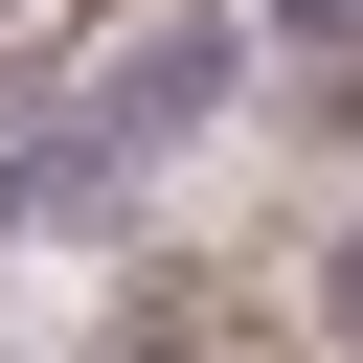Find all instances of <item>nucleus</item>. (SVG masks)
<instances>
[{
	"instance_id": "3",
	"label": "nucleus",
	"mask_w": 363,
	"mask_h": 363,
	"mask_svg": "<svg viewBox=\"0 0 363 363\" xmlns=\"http://www.w3.org/2000/svg\"><path fill=\"white\" fill-rule=\"evenodd\" d=\"M91 363H204V272H136V295L91 318Z\"/></svg>"
},
{
	"instance_id": "1",
	"label": "nucleus",
	"mask_w": 363,
	"mask_h": 363,
	"mask_svg": "<svg viewBox=\"0 0 363 363\" xmlns=\"http://www.w3.org/2000/svg\"><path fill=\"white\" fill-rule=\"evenodd\" d=\"M227 91H250V23H227V0H182V23H136V45L91 68V136H113V159H182Z\"/></svg>"
},
{
	"instance_id": "5",
	"label": "nucleus",
	"mask_w": 363,
	"mask_h": 363,
	"mask_svg": "<svg viewBox=\"0 0 363 363\" xmlns=\"http://www.w3.org/2000/svg\"><path fill=\"white\" fill-rule=\"evenodd\" d=\"M295 136H318V159H363V68H295Z\"/></svg>"
},
{
	"instance_id": "4",
	"label": "nucleus",
	"mask_w": 363,
	"mask_h": 363,
	"mask_svg": "<svg viewBox=\"0 0 363 363\" xmlns=\"http://www.w3.org/2000/svg\"><path fill=\"white\" fill-rule=\"evenodd\" d=\"M250 45H295V68H363V0H250Z\"/></svg>"
},
{
	"instance_id": "6",
	"label": "nucleus",
	"mask_w": 363,
	"mask_h": 363,
	"mask_svg": "<svg viewBox=\"0 0 363 363\" xmlns=\"http://www.w3.org/2000/svg\"><path fill=\"white\" fill-rule=\"evenodd\" d=\"M318 340L363 363V227H318Z\"/></svg>"
},
{
	"instance_id": "2",
	"label": "nucleus",
	"mask_w": 363,
	"mask_h": 363,
	"mask_svg": "<svg viewBox=\"0 0 363 363\" xmlns=\"http://www.w3.org/2000/svg\"><path fill=\"white\" fill-rule=\"evenodd\" d=\"M113 204H136V159H113V136H91V91H68V113H23V136H0V250H23V227H113Z\"/></svg>"
}]
</instances>
